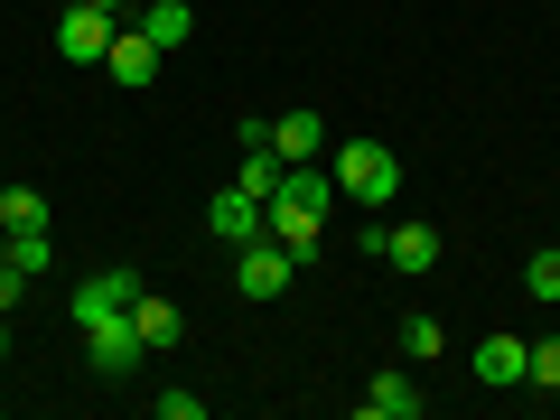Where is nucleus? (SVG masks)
Wrapping results in <instances>:
<instances>
[{"label": "nucleus", "mask_w": 560, "mask_h": 420, "mask_svg": "<svg viewBox=\"0 0 560 420\" xmlns=\"http://www.w3.org/2000/svg\"><path fill=\"white\" fill-rule=\"evenodd\" d=\"M327 206H337V178L327 168H280V187L261 197V224H271V243L290 261H308L318 234H327Z\"/></svg>", "instance_id": "obj_1"}, {"label": "nucleus", "mask_w": 560, "mask_h": 420, "mask_svg": "<svg viewBox=\"0 0 560 420\" xmlns=\"http://www.w3.org/2000/svg\"><path fill=\"white\" fill-rule=\"evenodd\" d=\"M327 178H337V197H355V206H383L401 187V160L383 150V140H346L337 160H327Z\"/></svg>", "instance_id": "obj_2"}, {"label": "nucleus", "mask_w": 560, "mask_h": 420, "mask_svg": "<svg viewBox=\"0 0 560 420\" xmlns=\"http://www.w3.org/2000/svg\"><path fill=\"white\" fill-rule=\"evenodd\" d=\"M131 300H140V271L103 261V271H84V280H75V327H103V318H121Z\"/></svg>", "instance_id": "obj_3"}, {"label": "nucleus", "mask_w": 560, "mask_h": 420, "mask_svg": "<svg viewBox=\"0 0 560 420\" xmlns=\"http://www.w3.org/2000/svg\"><path fill=\"white\" fill-rule=\"evenodd\" d=\"M150 355V346H140V327H131V308H121V318H103V327H84V364H94V374H131V364Z\"/></svg>", "instance_id": "obj_4"}, {"label": "nucleus", "mask_w": 560, "mask_h": 420, "mask_svg": "<svg viewBox=\"0 0 560 420\" xmlns=\"http://www.w3.org/2000/svg\"><path fill=\"white\" fill-rule=\"evenodd\" d=\"M103 47H113V10L75 0V10L57 20V57H66V66H103Z\"/></svg>", "instance_id": "obj_5"}, {"label": "nucleus", "mask_w": 560, "mask_h": 420, "mask_svg": "<svg viewBox=\"0 0 560 420\" xmlns=\"http://www.w3.org/2000/svg\"><path fill=\"white\" fill-rule=\"evenodd\" d=\"M290 271H300V261H290V253H280V243H243V261H234V290H243V300H280V290H290Z\"/></svg>", "instance_id": "obj_6"}, {"label": "nucleus", "mask_w": 560, "mask_h": 420, "mask_svg": "<svg viewBox=\"0 0 560 420\" xmlns=\"http://www.w3.org/2000/svg\"><path fill=\"white\" fill-rule=\"evenodd\" d=\"M374 253L393 261V271H411V280H420V271H440V253H448V243L430 234V224H383V234H374Z\"/></svg>", "instance_id": "obj_7"}, {"label": "nucleus", "mask_w": 560, "mask_h": 420, "mask_svg": "<svg viewBox=\"0 0 560 420\" xmlns=\"http://www.w3.org/2000/svg\"><path fill=\"white\" fill-rule=\"evenodd\" d=\"M160 57H168V47L150 38L140 20H131V28H113V47H103V66H113L121 84H150V75H160Z\"/></svg>", "instance_id": "obj_8"}, {"label": "nucleus", "mask_w": 560, "mask_h": 420, "mask_svg": "<svg viewBox=\"0 0 560 420\" xmlns=\"http://www.w3.org/2000/svg\"><path fill=\"white\" fill-rule=\"evenodd\" d=\"M206 224H215L224 243H253V234H271V224H261V197H253V187H215V197H206Z\"/></svg>", "instance_id": "obj_9"}, {"label": "nucleus", "mask_w": 560, "mask_h": 420, "mask_svg": "<svg viewBox=\"0 0 560 420\" xmlns=\"http://www.w3.org/2000/svg\"><path fill=\"white\" fill-rule=\"evenodd\" d=\"M364 411H374V420H420V411H430V393H420L401 364H383V374L364 383Z\"/></svg>", "instance_id": "obj_10"}, {"label": "nucleus", "mask_w": 560, "mask_h": 420, "mask_svg": "<svg viewBox=\"0 0 560 420\" xmlns=\"http://www.w3.org/2000/svg\"><path fill=\"white\" fill-rule=\"evenodd\" d=\"M131 327H140V346H150V355H168V346L187 337V308L160 300V290H140V300H131Z\"/></svg>", "instance_id": "obj_11"}, {"label": "nucleus", "mask_w": 560, "mask_h": 420, "mask_svg": "<svg viewBox=\"0 0 560 420\" xmlns=\"http://www.w3.org/2000/svg\"><path fill=\"white\" fill-rule=\"evenodd\" d=\"M271 150H280V160H290V168H308V160H318V150H327V121L308 113V103H300V113H280V121H271Z\"/></svg>", "instance_id": "obj_12"}, {"label": "nucleus", "mask_w": 560, "mask_h": 420, "mask_svg": "<svg viewBox=\"0 0 560 420\" xmlns=\"http://www.w3.org/2000/svg\"><path fill=\"white\" fill-rule=\"evenodd\" d=\"M477 383H504V393L533 383V346H523V337H486L477 346Z\"/></svg>", "instance_id": "obj_13"}, {"label": "nucleus", "mask_w": 560, "mask_h": 420, "mask_svg": "<svg viewBox=\"0 0 560 420\" xmlns=\"http://www.w3.org/2000/svg\"><path fill=\"white\" fill-rule=\"evenodd\" d=\"M140 28H150L160 47H187V38H197V10H187V0H150V10H140Z\"/></svg>", "instance_id": "obj_14"}, {"label": "nucleus", "mask_w": 560, "mask_h": 420, "mask_svg": "<svg viewBox=\"0 0 560 420\" xmlns=\"http://www.w3.org/2000/svg\"><path fill=\"white\" fill-rule=\"evenodd\" d=\"M0 234H47V197L38 187H0Z\"/></svg>", "instance_id": "obj_15"}, {"label": "nucleus", "mask_w": 560, "mask_h": 420, "mask_svg": "<svg viewBox=\"0 0 560 420\" xmlns=\"http://www.w3.org/2000/svg\"><path fill=\"white\" fill-rule=\"evenodd\" d=\"M440 346H448L440 318H401V355H411V364H440Z\"/></svg>", "instance_id": "obj_16"}, {"label": "nucleus", "mask_w": 560, "mask_h": 420, "mask_svg": "<svg viewBox=\"0 0 560 420\" xmlns=\"http://www.w3.org/2000/svg\"><path fill=\"white\" fill-rule=\"evenodd\" d=\"M280 168H290V160H280V150H243L234 187H253V197H271V187H280Z\"/></svg>", "instance_id": "obj_17"}, {"label": "nucleus", "mask_w": 560, "mask_h": 420, "mask_svg": "<svg viewBox=\"0 0 560 420\" xmlns=\"http://www.w3.org/2000/svg\"><path fill=\"white\" fill-rule=\"evenodd\" d=\"M0 253L20 261V271H28V280H38V271H47V261H57V243H47V234H10V243H0Z\"/></svg>", "instance_id": "obj_18"}, {"label": "nucleus", "mask_w": 560, "mask_h": 420, "mask_svg": "<svg viewBox=\"0 0 560 420\" xmlns=\"http://www.w3.org/2000/svg\"><path fill=\"white\" fill-rule=\"evenodd\" d=\"M523 290H533V300H560V243H551V253H533V261H523Z\"/></svg>", "instance_id": "obj_19"}, {"label": "nucleus", "mask_w": 560, "mask_h": 420, "mask_svg": "<svg viewBox=\"0 0 560 420\" xmlns=\"http://www.w3.org/2000/svg\"><path fill=\"white\" fill-rule=\"evenodd\" d=\"M150 411L160 420H206V393H150Z\"/></svg>", "instance_id": "obj_20"}, {"label": "nucleus", "mask_w": 560, "mask_h": 420, "mask_svg": "<svg viewBox=\"0 0 560 420\" xmlns=\"http://www.w3.org/2000/svg\"><path fill=\"white\" fill-rule=\"evenodd\" d=\"M533 383H541V393H560V337L533 346Z\"/></svg>", "instance_id": "obj_21"}, {"label": "nucleus", "mask_w": 560, "mask_h": 420, "mask_svg": "<svg viewBox=\"0 0 560 420\" xmlns=\"http://www.w3.org/2000/svg\"><path fill=\"white\" fill-rule=\"evenodd\" d=\"M20 290H28V271H20V261H10V253H0V318L20 308Z\"/></svg>", "instance_id": "obj_22"}, {"label": "nucleus", "mask_w": 560, "mask_h": 420, "mask_svg": "<svg viewBox=\"0 0 560 420\" xmlns=\"http://www.w3.org/2000/svg\"><path fill=\"white\" fill-rule=\"evenodd\" d=\"M94 10H113V20H140V10H131V0H94Z\"/></svg>", "instance_id": "obj_23"}, {"label": "nucleus", "mask_w": 560, "mask_h": 420, "mask_svg": "<svg viewBox=\"0 0 560 420\" xmlns=\"http://www.w3.org/2000/svg\"><path fill=\"white\" fill-rule=\"evenodd\" d=\"M0 355H10V327H0Z\"/></svg>", "instance_id": "obj_24"}]
</instances>
